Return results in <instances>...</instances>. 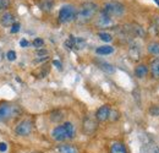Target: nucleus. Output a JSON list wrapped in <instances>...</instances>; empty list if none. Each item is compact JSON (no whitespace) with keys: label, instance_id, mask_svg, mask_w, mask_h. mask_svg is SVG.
Listing matches in <instances>:
<instances>
[{"label":"nucleus","instance_id":"nucleus-5","mask_svg":"<svg viewBox=\"0 0 159 153\" xmlns=\"http://www.w3.org/2000/svg\"><path fill=\"white\" fill-rule=\"evenodd\" d=\"M76 17V9L72 5H64L59 11V22L60 23H67L71 22Z\"/></svg>","mask_w":159,"mask_h":153},{"label":"nucleus","instance_id":"nucleus-10","mask_svg":"<svg viewBox=\"0 0 159 153\" xmlns=\"http://www.w3.org/2000/svg\"><path fill=\"white\" fill-rule=\"evenodd\" d=\"M15 16L11 14V12H5L2 14V16L0 17V25L2 27H10L15 23Z\"/></svg>","mask_w":159,"mask_h":153},{"label":"nucleus","instance_id":"nucleus-4","mask_svg":"<svg viewBox=\"0 0 159 153\" xmlns=\"http://www.w3.org/2000/svg\"><path fill=\"white\" fill-rule=\"evenodd\" d=\"M102 12L107 14L110 17H120L125 14V6L119 1H108L104 4Z\"/></svg>","mask_w":159,"mask_h":153},{"label":"nucleus","instance_id":"nucleus-8","mask_svg":"<svg viewBox=\"0 0 159 153\" xmlns=\"http://www.w3.org/2000/svg\"><path fill=\"white\" fill-rule=\"evenodd\" d=\"M110 107L109 105H102L99 109L97 110V113H96V119L98 120V121H105V120H108L109 119V115H110Z\"/></svg>","mask_w":159,"mask_h":153},{"label":"nucleus","instance_id":"nucleus-31","mask_svg":"<svg viewBox=\"0 0 159 153\" xmlns=\"http://www.w3.org/2000/svg\"><path fill=\"white\" fill-rule=\"evenodd\" d=\"M6 148H7V146H6V143H0V151H1V152H4V151H6Z\"/></svg>","mask_w":159,"mask_h":153},{"label":"nucleus","instance_id":"nucleus-11","mask_svg":"<svg viewBox=\"0 0 159 153\" xmlns=\"http://www.w3.org/2000/svg\"><path fill=\"white\" fill-rule=\"evenodd\" d=\"M129 30H130V33L135 37H139V38H143L146 36V31L143 30V27H141L139 25H131L129 26Z\"/></svg>","mask_w":159,"mask_h":153},{"label":"nucleus","instance_id":"nucleus-13","mask_svg":"<svg viewBox=\"0 0 159 153\" xmlns=\"http://www.w3.org/2000/svg\"><path fill=\"white\" fill-rule=\"evenodd\" d=\"M147 74H148V67L144 64H139V65L136 66V69H135V76L137 77V78H143V77L147 76Z\"/></svg>","mask_w":159,"mask_h":153},{"label":"nucleus","instance_id":"nucleus-20","mask_svg":"<svg viewBox=\"0 0 159 153\" xmlns=\"http://www.w3.org/2000/svg\"><path fill=\"white\" fill-rule=\"evenodd\" d=\"M129 53H130V57H131V59H134V60H139V57H141L139 47H135V45L130 47V52H129Z\"/></svg>","mask_w":159,"mask_h":153},{"label":"nucleus","instance_id":"nucleus-32","mask_svg":"<svg viewBox=\"0 0 159 153\" xmlns=\"http://www.w3.org/2000/svg\"><path fill=\"white\" fill-rule=\"evenodd\" d=\"M154 1L157 2V5H158V6H159V0H154Z\"/></svg>","mask_w":159,"mask_h":153},{"label":"nucleus","instance_id":"nucleus-12","mask_svg":"<svg viewBox=\"0 0 159 153\" xmlns=\"http://www.w3.org/2000/svg\"><path fill=\"white\" fill-rule=\"evenodd\" d=\"M58 153H79V150L72 145H60L57 147Z\"/></svg>","mask_w":159,"mask_h":153},{"label":"nucleus","instance_id":"nucleus-9","mask_svg":"<svg viewBox=\"0 0 159 153\" xmlns=\"http://www.w3.org/2000/svg\"><path fill=\"white\" fill-rule=\"evenodd\" d=\"M96 129H97V123L91 118H86L83 121V131L87 135H91L96 131Z\"/></svg>","mask_w":159,"mask_h":153},{"label":"nucleus","instance_id":"nucleus-15","mask_svg":"<svg viewBox=\"0 0 159 153\" xmlns=\"http://www.w3.org/2000/svg\"><path fill=\"white\" fill-rule=\"evenodd\" d=\"M110 153H127V151L121 142H114L110 147Z\"/></svg>","mask_w":159,"mask_h":153},{"label":"nucleus","instance_id":"nucleus-14","mask_svg":"<svg viewBox=\"0 0 159 153\" xmlns=\"http://www.w3.org/2000/svg\"><path fill=\"white\" fill-rule=\"evenodd\" d=\"M96 53L98 55H109V54H113L114 53V48L110 47V45H103V47H98L96 49Z\"/></svg>","mask_w":159,"mask_h":153},{"label":"nucleus","instance_id":"nucleus-27","mask_svg":"<svg viewBox=\"0 0 159 153\" xmlns=\"http://www.w3.org/2000/svg\"><path fill=\"white\" fill-rule=\"evenodd\" d=\"M19 31H20V23L19 22H15L11 26V33H17Z\"/></svg>","mask_w":159,"mask_h":153},{"label":"nucleus","instance_id":"nucleus-16","mask_svg":"<svg viewBox=\"0 0 159 153\" xmlns=\"http://www.w3.org/2000/svg\"><path fill=\"white\" fill-rule=\"evenodd\" d=\"M98 65H99V67L104 72H108V74H114V72H115V67H114L111 64H109V63L98 61Z\"/></svg>","mask_w":159,"mask_h":153},{"label":"nucleus","instance_id":"nucleus-29","mask_svg":"<svg viewBox=\"0 0 159 153\" xmlns=\"http://www.w3.org/2000/svg\"><path fill=\"white\" fill-rule=\"evenodd\" d=\"M20 45L22 48H26V47H28V42L26 40V39H21L20 40Z\"/></svg>","mask_w":159,"mask_h":153},{"label":"nucleus","instance_id":"nucleus-1","mask_svg":"<svg viewBox=\"0 0 159 153\" xmlns=\"http://www.w3.org/2000/svg\"><path fill=\"white\" fill-rule=\"evenodd\" d=\"M97 12H98V5L96 2H92V1H86L76 11L75 20L79 23H87L91 20H93V17L97 15Z\"/></svg>","mask_w":159,"mask_h":153},{"label":"nucleus","instance_id":"nucleus-24","mask_svg":"<svg viewBox=\"0 0 159 153\" xmlns=\"http://www.w3.org/2000/svg\"><path fill=\"white\" fill-rule=\"evenodd\" d=\"M32 44H33V47L34 48H37V49H42L43 47H44V40L42 38H36L33 42H32Z\"/></svg>","mask_w":159,"mask_h":153},{"label":"nucleus","instance_id":"nucleus-19","mask_svg":"<svg viewBox=\"0 0 159 153\" xmlns=\"http://www.w3.org/2000/svg\"><path fill=\"white\" fill-rule=\"evenodd\" d=\"M54 6V1L53 0H43L39 4V7L43 11H50Z\"/></svg>","mask_w":159,"mask_h":153},{"label":"nucleus","instance_id":"nucleus-2","mask_svg":"<svg viewBox=\"0 0 159 153\" xmlns=\"http://www.w3.org/2000/svg\"><path fill=\"white\" fill-rule=\"evenodd\" d=\"M52 136L55 141H65V140H71L75 137V128L71 123H64L62 125L57 126L53 131Z\"/></svg>","mask_w":159,"mask_h":153},{"label":"nucleus","instance_id":"nucleus-17","mask_svg":"<svg viewBox=\"0 0 159 153\" xmlns=\"http://www.w3.org/2000/svg\"><path fill=\"white\" fill-rule=\"evenodd\" d=\"M147 49H148L149 54L158 57L159 55V42H156V40H154V42H151V43L148 44Z\"/></svg>","mask_w":159,"mask_h":153},{"label":"nucleus","instance_id":"nucleus-22","mask_svg":"<svg viewBox=\"0 0 159 153\" xmlns=\"http://www.w3.org/2000/svg\"><path fill=\"white\" fill-rule=\"evenodd\" d=\"M50 119L53 120V121H60V120H62L64 119V114L61 113V112H54V113H52V115H50Z\"/></svg>","mask_w":159,"mask_h":153},{"label":"nucleus","instance_id":"nucleus-23","mask_svg":"<svg viewBox=\"0 0 159 153\" xmlns=\"http://www.w3.org/2000/svg\"><path fill=\"white\" fill-rule=\"evenodd\" d=\"M149 114L152 116H159V105L158 104H153L149 108Z\"/></svg>","mask_w":159,"mask_h":153},{"label":"nucleus","instance_id":"nucleus-28","mask_svg":"<svg viewBox=\"0 0 159 153\" xmlns=\"http://www.w3.org/2000/svg\"><path fill=\"white\" fill-rule=\"evenodd\" d=\"M47 55H48V50H45V49H38L37 57H47Z\"/></svg>","mask_w":159,"mask_h":153},{"label":"nucleus","instance_id":"nucleus-3","mask_svg":"<svg viewBox=\"0 0 159 153\" xmlns=\"http://www.w3.org/2000/svg\"><path fill=\"white\" fill-rule=\"evenodd\" d=\"M21 114V108L16 104L2 103L0 104V121L10 120Z\"/></svg>","mask_w":159,"mask_h":153},{"label":"nucleus","instance_id":"nucleus-26","mask_svg":"<svg viewBox=\"0 0 159 153\" xmlns=\"http://www.w3.org/2000/svg\"><path fill=\"white\" fill-rule=\"evenodd\" d=\"M6 57H7V59H9L10 61H14V60H16V52L9 50V52L6 53Z\"/></svg>","mask_w":159,"mask_h":153},{"label":"nucleus","instance_id":"nucleus-25","mask_svg":"<svg viewBox=\"0 0 159 153\" xmlns=\"http://www.w3.org/2000/svg\"><path fill=\"white\" fill-rule=\"evenodd\" d=\"M10 4H11L10 0H0V10L10 7Z\"/></svg>","mask_w":159,"mask_h":153},{"label":"nucleus","instance_id":"nucleus-7","mask_svg":"<svg viewBox=\"0 0 159 153\" xmlns=\"http://www.w3.org/2000/svg\"><path fill=\"white\" fill-rule=\"evenodd\" d=\"M97 26L100 28H107V27H110L113 25V19L110 16H108L107 14L104 12H100L99 16L97 17Z\"/></svg>","mask_w":159,"mask_h":153},{"label":"nucleus","instance_id":"nucleus-6","mask_svg":"<svg viewBox=\"0 0 159 153\" xmlns=\"http://www.w3.org/2000/svg\"><path fill=\"white\" fill-rule=\"evenodd\" d=\"M33 130V123L31 120H22L15 128V132L19 136H28Z\"/></svg>","mask_w":159,"mask_h":153},{"label":"nucleus","instance_id":"nucleus-30","mask_svg":"<svg viewBox=\"0 0 159 153\" xmlns=\"http://www.w3.org/2000/svg\"><path fill=\"white\" fill-rule=\"evenodd\" d=\"M53 64H54V65H55V66H57L59 70H61V63H60V61H58V60H54V61H53Z\"/></svg>","mask_w":159,"mask_h":153},{"label":"nucleus","instance_id":"nucleus-21","mask_svg":"<svg viewBox=\"0 0 159 153\" xmlns=\"http://www.w3.org/2000/svg\"><path fill=\"white\" fill-rule=\"evenodd\" d=\"M98 37H99L103 42H111L113 40V36L108 32H99L98 33Z\"/></svg>","mask_w":159,"mask_h":153},{"label":"nucleus","instance_id":"nucleus-18","mask_svg":"<svg viewBox=\"0 0 159 153\" xmlns=\"http://www.w3.org/2000/svg\"><path fill=\"white\" fill-rule=\"evenodd\" d=\"M151 74L154 78H159V59H156L151 63Z\"/></svg>","mask_w":159,"mask_h":153}]
</instances>
